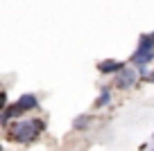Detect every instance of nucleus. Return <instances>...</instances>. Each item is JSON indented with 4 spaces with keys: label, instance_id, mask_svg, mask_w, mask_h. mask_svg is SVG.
Segmentation results:
<instances>
[{
    "label": "nucleus",
    "instance_id": "obj_1",
    "mask_svg": "<svg viewBox=\"0 0 154 151\" xmlns=\"http://www.w3.org/2000/svg\"><path fill=\"white\" fill-rule=\"evenodd\" d=\"M45 131V122L43 120H18L11 129V140L20 142V144H29L34 142L41 133Z\"/></svg>",
    "mask_w": 154,
    "mask_h": 151
},
{
    "label": "nucleus",
    "instance_id": "obj_2",
    "mask_svg": "<svg viewBox=\"0 0 154 151\" xmlns=\"http://www.w3.org/2000/svg\"><path fill=\"white\" fill-rule=\"evenodd\" d=\"M152 61H154V36L152 34H145L138 41V47H136L134 57H131V63H136V66L140 68V72L145 75V72H147L145 66L152 63Z\"/></svg>",
    "mask_w": 154,
    "mask_h": 151
},
{
    "label": "nucleus",
    "instance_id": "obj_3",
    "mask_svg": "<svg viewBox=\"0 0 154 151\" xmlns=\"http://www.w3.org/2000/svg\"><path fill=\"white\" fill-rule=\"evenodd\" d=\"M136 81H138V72H136L134 68H122V70L116 75V88L129 90V88L136 86Z\"/></svg>",
    "mask_w": 154,
    "mask_h": 151
},
{
    "label": "nucleus",
    "instance_id": "obj_4",
    "mask_svg": "<svg viewBox=\"0 0 154 151\" xmlns=\"http://www.w3.org/2000/svg\"><path fill=\"white\" fill-rule=\"evenodd\" d=\"M122 68H125V63L116 61V59H104V61L97 63V70H100L102 75H118Z\"/></svg>",
    "mask_w": 154,
    "mask_h": 151
},
{
    "label": "nucleus",
    "instance_id": "obj_5",
    "mask_svg": "<svg viewBox=\"0 0 154 151\" xmlns=\"http://www.w3.org/2000/svg\"><path fill=\"white\" fill-rule=\"evenodd\" d=\"M16 104L20 106V108L27 113V111H34V108H38V99H36V95H32V93H25V95H20L18 99H16Z\"/></svg>",
    "mask_w": 154,
    "mask_h": 151
},
{
    "label": "nucleus",
    "instance_id": "obj_6",
    "mask_svg": "<svg viewBox=\"0 0 154 151\" xmlns=\"http://www.w3.org/2000/svg\"><path fill=\"white\" fill-rule=\"evenodd\" d=\"M20 113H25V111L20 108L18 104H9V106H5V108H2V124H7L11 117H18Z\"/></svg>",
    "mask_w": 154,
    "mask_h": 151
},
{
    "label": "nucleus",
    "instance_id": "obj_7",
    "mask_svg": "<svg viewBox=\"0 0 154 151\" xmlns=\"http://www.w3.org/2000/svg\"><path fill=\"white\" fill-rule=\"evenodd\" d=\"M91 126V115H77L75 120H72V129H75V131H84V129H88Z\"/></svg>",
    "mask_w": 154,
    "mask_h": 151
},
{
    "label": "nucleus",
    "instance_id": "obj_8",
    "mask_svg": "<svg viewBox=\"0 0 154 151\" xmlns=\"http://www.w3.org/2000/svg\"><path fill=\"white\" fill-rule=\"evenodd\" d=\"M106 104H111V88H102L95 99V108H104Z\"/></svg>",
    "mask_w": 154,
    "mask_h": 151
},
{
    "label": "nucleus",
    "instance_id": "obj_9",
    "mask_svg": "<svg viewBox=\"0 0 154 151\" xmlns=\"http://www.w3.org/2000/svg\"><path fill=\"white\" fill-rule=\"evenodd\" d=\"M152 36H154V34H152Z\"/></svg>",
    "mask_w": 154,
    "mask_h": 151
}]
</instances>
